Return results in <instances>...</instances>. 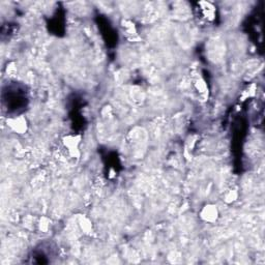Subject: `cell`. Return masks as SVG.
Here are the masks:
<instances>
[{"mask_svg": "<svg viewBox=\"0 0 265 265\" xmlns=\"http://www.w3.org/2000/svg\"><path fill=\"white\" fill-rule=\"evenodd\" d=\"M16 98V94L15 93H12V92H8V94H7V98ZM17 98H25V94L24 93H21V92H19L18 94H17ZM17 104H18V106L20 107V106H22L23 104H24V103H22V102H17Z\"/></svg>", "mask_w": 265, "mask_h": 265, "instance_id": "cell-1", "label": "cell"}]
</instances>
